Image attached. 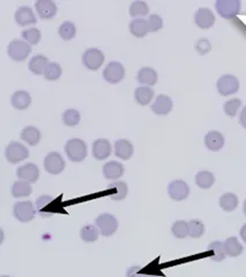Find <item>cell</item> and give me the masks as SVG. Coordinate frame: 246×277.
Returning <instances> with one entry per match:
<instances>
[{
	"label": "cell",
	"mask_w": 246,
	"mask_h": 277,
	"mask_svg": "<svg viewBox=\"0 0 246 277\" xmlns=\"http://www.w3.org/2000/svg\"><path fill=\"white\" fill-rule=\"evenodd\" d=\"M65 152L69 158V160L80 162L87 157V145L81 139H69L65 145Z\"/></svg>",
	"instance_id": "obj_1"
},
{
	"label": "cell",
	"mask_w": 246,
	"mask_h": 277,
	"mask_svg": "<svg viewBox=\"0 0 246 277\" xmlns=\"http://www.w3.org/2000/svg\"><path fill=\"white\" fill-rule=\"evenodd\" d=\"M31 52L30 44L24 40L14 39L7 46V54L14 61H23Z\"/></svg>",
	"instance_id": "obj_2"
},
{
	"label": "cell",
	"mask_w": 246,
	"mask_h": 277,
	"mask_svg": "<svg viewBox=\"0 0 246 277\" xmlns=\"http://www.w3.org/2000/svg\"><path fill=\"white\" fill-rule=\"evenodd\" d=\"M5 156L7 161H9L10 164H17V162L23 161L29 157V151L23 144L12 142L6 146Z\"/></svg>",
	"instance_id": "obj_3"
},
{
	"label": "cell",
	"mask_w": 246,
	"mask_h": 277,
	"mask_svg": "<svg viewBox=\"0 0 246 277\" xmlns=\"http://www.w3.org/2000/svg\"><path fill=\"white\" fill-rule=\"evenodd\" d=\"M96 227L98 228L101 234L105 237H110L112 236L118 229V221L113 215L109 213H104L100 215L96 219Z\"/></svg>",
	"instance_id": "obj_4"
},
{
	"label": "cell",
	"mask_w": 246,
	"mask_h": 277,
	"mask_svg": "<svg viewBox=\"0 0 246 277\" xmlns=\"http://www.w3.org/2000/svg\"><path fill=\"white\" fill-rule=\"evenodd\" d=\"M103 77L110 84H117L125 77V68L120 62L112 61L103 70Z\"/></svg>",
	"instance_id": "obj_5"
},
{
	"label": "cell",
	"mask_w": 246,
	"mask_h": 277,
	"mask_svg": "<svg viewBox=\"0 0 246 277\" xmlns=\"http://www.w3.org/2000/svg\"><path fill=\"white\" fill-rule=\"evenodd\" d=\"M216 87H218L219 93L223 95V97H227V95L234 94L238 91V89H240V81L234 75H223L219 79Z\"/></svg>",
	"instance_id": "obj_6"
},
{
	"label": "cell",
	"mask_w": 246,
	"mask_h": 277,
	"mask_svg": "<svg viewBox=\"0 0 246 277\" xmlns=\"http://www.w3.org/2000/svg\"><path fill=\"white\" fill-rule=\"evenodd\" d=\"M215 7L222 17L231 18L241 12L242 3L238 0H219L216 1Z\"/></svg>",
	"instance_id": "obj_7"
},
{
	"label": "cell",
	"mask_w": 246,
	"mask_h": 277,
	"mask_svg": "<svg viewBox=\"0 0 246 277\" xmlns=\"http://www.w3.org/2000/svg\"><path fill=\"white\" fill-rule=\"evenodd\" d=\"M104 62V54L102 51L95 47L88 49L84 51L82 55V64L90 70H97L100 69L101 66Z\"/></svg>",
	"instance_id": "obj_8"
},
{
	"label": "cell",
	"mask_w": 246,
	"mask_h": 277,
	"mask_svg": "<svg viewBox=\"0 0 246 277\" xmlns=\"http://www.w3.org/2000/svg\"><path fill=\"white\" fill-rule=\"evenodd\" d=\"M36 215V208L31 201H21L14 205V216L20 222L27 223L34 219Z\"/></svg>",
	"instance_id": "obj_9"
},
{
	"label": "cell",
	"mask_w": 246,
	"mask_h": 277,
	"mask_svg": "<svg viewBox=\"0 0 246 277\" xmlns=\"http://www.w3.org/2000/svg\"><path fill=\"white\" fill-rule=\"evenodd\" d=\"M44 168L51 175H58L65 168V161L59 153L51 152L44 159Z\"/></svg>",
	"instance_id": "obj_10"
},
{
	"label": "cell",
	"mask_w": 246,
	"mask_h": 277,
	"mask_svg": "<svg viewBox=\"0 0 246 277\" xmlns=\"http://www.w3.org/2000/svg\"><path fill=\"white\" fill-rule=\"evenodd\" d=\"M168 193L171 199L176 201H182L189 197L190 187L187 183L182 180H176L169 184Z\"/></svg>",
	"instance_id": "obj_11"
},
{
	"label": "cell",
	"mask_w": 246,
	"mask_h": 277,
	"mask_svg": "<svg viewBox=\"0 0 246 277\" xmlns=\"http://www.w3.org/2000/svg\"><path fill=\"white\" fill-rule=\"evenodd\" d=\"M194 22L200 29L206 30V29L213 27V24L215 23V16L211 9L201 7L197 10L196 15H194Z\"/></svg>",
	"instance_id": "obj_12"
},
{
	"label": "cell",
	"mask_w": 246,
	"mask_h": 277,
	"mask_svg": "<svg viewBox=\"0 0 246 277\" xmlns=\"http://www.w3.org/2000/svg\"><path fill=\"white\" fill-rule=\"evenodd\" d=\"M16 175L22 181L35 183L39 177V169L35 164H27L16 169Z\"/></svg>",
	"instance_id": "obj_13"
},
{
	"label": "cell",
	"mask_w": 246,
	"mask_h": 277,
	"mask_svg": "<svg viewBox=\"0 0 246 277\" xmlns=\"http://www.w3.org/2000/svg\"><path fill=\"white\" fill-rule=\"evenodd\" d=\"M35 7L42 20H49V18L56 15L58 12L56 3L53 1H50V0H38L35 3Z\"/></svg>",
	"instance_id": "obj_14"
},
{
	"label": "cell",
	"mask_w": 246,
	"mask_h": 277,
	"mask_svg": "<svg viewBox=\"0 0 246 277\" xmlns=\"http://www.w3.org/2000/svg\"><path fill=\"white\" fill-rule=\"evenodd\" d=\"M111 154V144L108 139H96L93 143V157L96 160H104Z\"/></svg>",
	"instance_id": "obj_15"
},
{
	"label": "cell",
	"mask_w": 246,
	"mask_h": 277,
	"mask_svg": "<svg viewBox=\"0 0 246 277\" xmlns=\"http://www.w3.org/2000/svg\"><path fill=\"white\" fill-rule=\"evenodd\" d=\"M172 109V100L169 95L160 94L152 105V110L156 115H167Z\"/></svg>",
	"instance_id": "obj_16"
},
{
	"label": "cell",
	"mask_w": 246,
	"mask_h": 277,
	"mask_svg": "<svg viewBox=\"0 0 246 277\" xmlns=\"http://www.w3.org/2000/svg\"><path fill=\"white\" fill-rule=\"evenodd\" d=\"M15 21L17 24L20 25H29L36 23V17L35 14L32 12L30 7L28 6H22L20 8L16 9L15 12Z\"/></svg>",
	"instance_id": "obj_17"
},
{
	"label": "cell",
	"mask_w": 246,
	"mask_h": 277,
	"mask_svg": "<svg viewBox=\"0 0 246 277\" xmlns=\"http://www.w3.org/2000/svg\"><path fill=\"white\" fill-rule=\"evenodd\" d=\"M205 144L208 150L216 152L225 146V137L219 131H209L205 137Z\"/></svg>",
	"instance_id": "obj_18"
},
{
	"label": "cell",
	"mask_w": 246,
	"mask_h": 277,
	"mask_svg": "<svg viewBox=\"0 0 246 277\" xmlns=\"http://www.w3.org/2000/svg\"><path fill=\"white\" fill-rule=\"evenodd\" d=\"M133 145L130 140L127 139H118L115 144V153L117 158H120L122 160H128L133 156Z\"/></svg>",
	"instance_id": "obj_19"
},
{
	"label": "cell",
	"mask_w": 246,
	"mask_h": 277,
	"mask_svg": "<svg viewBox=\"0 0 246 277\" xmlns=\"http://www.w3.org/2000/svg\"><path fill=\"white\" fill-rule=\"evenodd\" d=\"M103 174L106 180H118L124 174V166L118 161H109L103 167Z\"/></svg>",
	"instance_id": "obj_20"
},
{
	"label": "cell",
	"mask_w": 246,
	"mask_h": 277,
	"mask_svg": "<svg viewBox=\"0 0 246 277\" xmlns=\"http://www.w3.org/2000/svg\"><path fill=\"white\" fill-rule=\"evenodd\" d=\"M12 106L15 109H27L31 104V97L27 91L20 90L14 92L12 95Z\"/></svg>",
	"instance_id": "obj_21"
},
{
	"label": "cell",
	"mask_w": 246,
	"mask_h": 277,
	"mask_svg": "<svg viewBox=\"0 0 246 277\" xmlns=\"http://www.w3.org/2000/svg\"><path fill=\"white\" fill-rule=\"evenodd\" d=\"M137 81L144 86H155L157 82V73L150 67L141 68L137 73Z\"/></svg>",
	"instance_id": "obj_22"
},
{
	"label": "cell",
	"mask_w": 246,
	"mask_h": 277,
	"mask_svg": "<svg viewBox=\"0 0 246 277\" xmlns=\"http://www.w3.org/2000/svg\"><path fill=\"white\" fill-rule=\"evenodd\" d=\"M130 31L131 34L138 37V38H144L147 35V32L149 31L148 21L145 18H135L130 23Z\"/></svg>",
	"instance_id": "obj_23"
},
{
	"label": "cell",
	"mask_w": 246,
	"mask_h": 277,
	"mask_svg": "<svg viewBox=\"0 0 246 277\" xmlns=\"http://www.w3.org/2000/svg\"><path fill=\"white\" fill-rule=\"evenodd\" d=\"M21 139H23L25 143L29 144V145L35 146L37 145L39 140H41V131H39L36 127L29 125V127H25L23 130H22Z\"/></svg>",
	"instance_id": "obj_24"
},
{
	"label": "cell",
	"mask_w": 246,
	"mask_h": 277,
	"mask_svg": "<svg viewBox=\"0 0 246 277\" xmlns=\"http://www.w3.org/2000/svg\"><path fill=\"white\" fill-rule=\"evenodd\" d=\"M50 62L47 60L46 57H44L42 54L35 55L31 58V60L29 61V69L31 73H34L35 75H41L44 74V70L47 67Z\"/></svg>",
	"instance_id": "obj_25"
},
{
	"label": "cell",
	"mask_w": 246,
	"mask_h": 277,
	"mask_svg": "<svg viewBox=\"0 0 246 277\" xmlns=\"http://www.w3.org/2000/svg\"><path fill=\"white\" fill-rule=\"evenodd\" d=\"M223 244H225V250L227 256L236 258V257H240L241 254L243 253L244 247L240 243V241H238L237 237H229Z\"/></svg>",
	"instance_id": "obj_26"
},
{
	"label": "cell",
	"mask_w": 246,
	"mask_h": 277,
	"mask_svg": "<svg viewBox=\"0 0 246 277\" xmlns=\"http://www.w3.org/2000/svg\"><path fill=\"white\" fill-rule=\"evenodd\" d=\"M154 97L153 89L148 87H140L137 88L134 91V98L139 105L146 106L148 105Z\"/></svg>",
	"instance_id": "obj_27"
},
{
	"label": "cell",
	"mask_w": 246,
	"mask_h": 277,
	"mask_svg": "<svg viewBox=\"0 0 246 277\" xmlns=\"http://www.w3.org/2000/svg\"><path fill=\"white\" fill-rule=\"evenodd\" d=\"M220 207L226 212H233L237 208L238 206V198L235 193H231V192H227V193L222 194L221 198H220Z\"/></svg>",
	"instance_id": "obj_28"
},
{
	"label": "cell",
	"mask_w": 246,
	"mask_h": 277,
	"mask_svg": "<svg viewBox=\"0 0 246 277\" xmlns=\"http://www.w3.org/2000/svg\"><path fill=\"white\" fill-rule=\"evenodd\" d=\"M53 201V198L51 197V195H47V194H43L41 197H38L36 199V205H35V208L37 210V213L39 215H42L44 217L46 216H50L51 213L50 210H47L49 208V206L51 205V202Z\"/></svg>",
	"instance_id": "obj_29"
},
{
	"label": "cell",
	"mask_w": 246,
	"mask_h": 277,
	"mask_svg": "<svg viewBox=\"0 0 246 277\" xmlns=\"http://www.w3.org/2000/svg\"><path fill=\"white\" fill-rule=\"evenodd\" d=\"M208 251H211L213 253L211 259L213 261H216V262H221L226 259L227 257V253H226V250H225V244L216 241V242H213L208 245Z\"/></svg>",
	"instance_id": "obj_30"
},
{
	"label": "cell",
	"mask_w": 246,
	"mask_h": 277,
	"mask_svg": "<svg viewBox=\"0 0 246 277\" xmlns=\"http://www.w3.org/2000/svg\"><path fill=\"white\" fill-rule=\"evenodd\" d=\"M196 183L201 189H209L215 183L214 174L207 171L199 172L196 176Z\"/></svg>",
	"instance_id": "obj_31"
},
{
	"label": "cell",
	"mask_w": 246,
	"mask_h": 277,
	"mask_svg": "<svg viewBox=\"0 0 246 277\" xmlns=\"http://www.w3.org/2000/svg\"><path fill=\"white\" fill-rule=\"evenodd\" d=\"M31 191L32 189L30 183L27 182V181H17V182L13 184L12 187V194L15 198L28 197L31 193Z\"/></svg>",
	"instance_id": "obj_32"
},
{
	"label": "cell",
	"mask_w": 246,
	"mask_h": 277,
	"mask_svg": "<svg viewBox=\"0 0 246 277\" xmlns=\"http://www.w3.org/2000/svg\"><path fill=\"white\" fill-rule=\"evenodd\" d=\"M98 235H100V230L97 227H95L93 224L84 225L80 230V237L83 242L86 243H94L97 241Z\"/></svg>",
	"instance_id": "obj_33"
},
{
	"label": "cell",
	"mask_w": 246,
	"mask_h": 277,
	"mask_svg": "<svg viewBox=\"0 0 246 277\" xmlns=\"http://www.w3.org/2000/svg\"><path fill=\"white\" fill-rule=\"evenodd\" d=\"M110 189L112 190V193L110 194L112 200H123L127 194V185L125 182H115L110 185Z\"/></svg>",
	"instance_id": "obj_34"
},
{
	"label": "cell",
	"mask_w": 246,
	"mask_h": 277,
	"mask_svg": "<svg viewBox=\"0 0 246 277\" xmlns=\"http://www.w3.org/2000/svg\"><path fill=\"white\" fill-rule=\"evenodd\" d=\"M58 34L64 40H71L76 35V27L72 22L66 21L61 23L59 29H58Z\"/></svg>",
	"instance_id": "obj_35"
},
{
	"label": "cell",
	"mask_w": 246,
	"mask_h": 277,
	"mask_svg": "<svg viewBox=\"0 0 246 277\" xmlns=\"http://www.w3.org/2000/svg\"><path fill=\"white\" fill-rule=\"evenodd\" d=\"M171 231L176 238H185L190 236V224L186 221H177L172 224Z\"/></svg>",
	"instance_id": "obj_36"
},
{
	"label": "cell",
	"mask_w": 246,
	"mask_h": 277,
	"mask_svg": "<svg viewBox=\"0 0 246 277\" xmlns=\"http://www.w3.org/2000/svg\"><path fill=\"white\" fill-rule=\"evenodd\" d=\"M61 67L57 62H50L47 67L44 70V79L47 81H57L61 76Z\"/></svg>",
	"instance_id": "obj_37"
},
{
	"label": "cell",
	"mask_w": 246,
	"mask_h": 277,
	"mask_svg": "<svg viewBox=\"0 0 246 277\" xmlns=\"http://www.w3.org/2000/svg\"><path fill=\"white\" fill-rule=\"evenodd\" d=\"M80 119H81V116H80V113L76 109H67L62 114V122L67 127H75V125H78Z\"/></svg>",
	"instance_id": "obj_38"
},
{
	"label": "cell",
	"mask_w": 246,
	"mask_h": 277,
	"mask_svg": "<svg viewBox=\"0 0 246 277\" xmlns=\"http://www.w3.org/2000/svg\"><path fill=\"white\" fill-rule=\"evenodd\" d=\"M149 12V7L145 1H133L130 6V15L133 17L145 16Z\"/></svg>",
	"instance_id": "obj_39"
},
{
	"label": "cell",
	"mask_w": 246,
	"mask_h": 277,
	"mask_svg": "<svg viewBox=\"0 0 246 277\" xmlns=\"http://www.w3.org/2000/svg\"><path fill=\"white\" fill-rule=\"evenodd\" d=\"M22 38L24 39V42H27L28 44H31V45H36V44L39 43L41 40V31L36 28L27 29V30L22 31Z\"/></svg>",
	"instance_id": "obj_40"
},
{
	"label": "cell",
	"mask_w": 246,
	"mask_h": 277,
	"mask_svg": "<svg viewBox=\"0 0 246 277\" xmlns=\"http://www.w3.org/2000/svg\"><path fill=\"white\" fill-rule=\"evenodd\" d=\"M190 236L192 238H200L205 232V225L200 220H191L190 222Z\"/></svg>",
	"instance_id": "obj_41"
},
{
	"label": "cell",
	"mask_w": 246,
	"mask_h": 277,
	"mask_svg": "<svg viewBox=\"0 0 246 277\" xmlns=\"http://www.w3.org/2000/svg\"><path fill=\"white\" fill-rule=\"evenodd\" d=\"M241 105H242L241 99L235 98V99H231V100H229V101H227L225 106H223V109H225V113L228 116L234 117L237 114Z\"/></svg>",
	"instance_id": "obj_42"
},
{
	"label": "cell",
	"mask_w": 246,
	"mask_h": 277,
	"mask_svg": "<svg viewBox=\"0 0 246 277\" xmlns=\"http://www.w3.org/2000/svg\"><path fill=\"white\" fill-rule=\"evenodd\" d=\"M147 21H148L149 31H152V32L159 31L163 25L162 18H161V16L156 15V14H153V15H150Z\"/></svg>",
	"instance_id": "obj_43"
},
{
	"label": "cell",
	"mask_w": 246,
	"mask_h": 277,
	"mask_svg": "<svg viewBox=\"0 0 246 277\" xmlns=\"http://www.w3.org/2000/svg\"><path fill=\"white\" fill-rule=\"evenodd\" d=\"M196 50L198 53H200L201 55H205L206 53H208L209 51L212 50V45L207 38H200L196 44Z\"/></svg>",
	"instance_id": "obj_44"
},
{
	"label": "cell",
	"mask_w": 246,
	"mask_h": 277,
	"mask_svg": "<svg viewBox=\"0 0 246 277\" xmlns=\"http://www.w3.org/2000/svg\"><path fill=\"white\" fill-rule=\"evenodd\" d=\"M141 268L138 267V266H134V267L130 268L126 273V277H144V275H140Z\"/></svg>",
	"instance_id": "obj_45"
},
{
	"label": "cell",
	"mask_w": 246,
	"mask_h": 277,
	"mask_svg": "<svg viewBox=\"0 0 246 277\" xmlns=\"http://www.w3.org/2000/svg\"><path fill=\"white\" fill-rule=\"evenodd\" d=\"M240 123L242 124V127L246 129V106L243 108L240 116Z\"/></svg>",
	"instance_id": "obj_46"
},
{
	"label": "cell",
	"mask_w": 246,
	"mask_h": 277,
	"mask_svg": "<svg viewBox=\"0 0 246 277\" xmlns=\"http://www.w3.org/2000/svg\"><path fill=\"white\" fill-rule=\"evenodd\" d=\"M240 234H241V237L243 241L245 242L246 244V223L243 225V227L241 228V231H240Z\"/></svg>",
	"instance_id": "obj_47"
},
{
	"label": "cell",
	"mask_w": 246,
	"mask_h": 277,
	"mask_svg": "<svg viewBox=\"0 0 246 277\" xmlns=\"http://www.w3.org/2000/svg\"><path fill=\"white\" fill-rule=\"evenodd\" d=\"M243 209H244V213H245V215H246V199H245V201H244V207H243Z\"/></svg>",
	"instance_id": "obj_48"
},
{
	"label": "cell",
	"mask_w": 246,
	"mask_h": 277,
	"mask_svg": "<svg viewBox=\"0 0 246 277\" xmlns=\"http://www.w3.org/2000/svg\"><path fill=\"white\" fill-rule=\"evenodd\" d=\"M144 277H157L155 275H144Z\"/></svg>",
	"instance_id": "obj_49"
},
{
	"label": "cell",
	"mask_w": 246,
	"mask_h": 277,
	"mask_svg": "<svg viewBox=\"0 0 246 277\" xmlns=\"http://www.w3.org/2000/svg\"><path fill=\"white\" fill-rule=\"evenodd\" d=\"M1 277H10V276H1Z\"/></svg>",
	"instance_id": "obj_50"
}]
</instances>
